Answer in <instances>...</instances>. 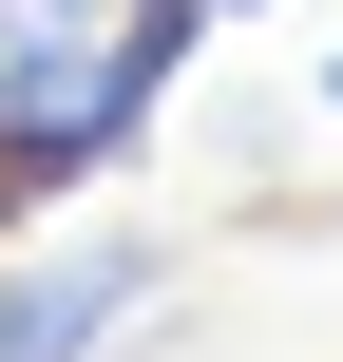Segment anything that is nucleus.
Wrapping results in <instances>:
<instances>
[{
  "label": "nucleus",
  "mask_w": 343,
  "mask_h": 362,
  "mask_svg": "<svg viewBox=\"0 0 343 362\" xmlns=\"http://www.w3.org/2000/svg\"><path fill=\"white\" fill-rule=\"evenodd\" d=\"M134 305H153V229H76V248L0 267V362H115Z\"/></svg>",
  "instance_id": "f257e3e1"
},
{
  "label": "nucleus",
  "mask_w": 343,
  "mask_h": 362,
  "mask_svg": "<svg viewBox=\"0 0 343 362\" xmlns=\"http://www.w3.org/2000/svg\"><path fill=\"white\" fill-rule=\"evenodd\" d=\"M210 19H267V0H210Z\"/></svg>",
  "instance_id": "f03ea898"
},
{
  "label": "nucleus",
  "mask_w": 343,
  "mask_h": 362,
  "mask_svg": "<svg viewBox=\"0 0 343 362\" xmlns=\"http://www.w3.org/2000/svg\"><path fill=\"white\" fill-rule=\"evenodd\" d=\"M325 115H343V57H325Z\"/></svg>",
  "instance_id": "7ed1b4c3"
}]
</instances>
